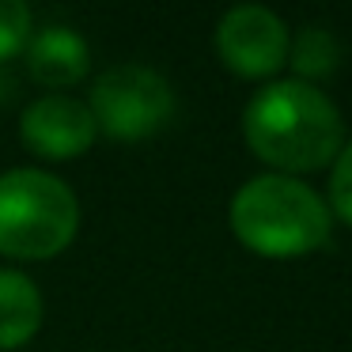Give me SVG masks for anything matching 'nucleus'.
I'll list each match as a JSON object with an SVG mask.
<instances>
[{
  "mask_svg": "<svg viewBox=\"0 0 352 352\" xmlns=\"http://www.w3.org/2000/svg\"><path fill=\"white\" fill-rule=\"evenodd\" d=\"M27 69L46 87H72L91 69V50L72 27H42L27 38Z\"/></svg>",
  "mask_w": 352,
  "mask_h": 352,
  "instance_id": "7",
  "label": "nucleus"
},
{
  "mask_svg": "<svg viewBox=\"0 0 352 352\" xmlns=\"http://www.w3.org/2000/svg\"><path fill=\"white\" fill-rule=\"evenodd\" d=\"M80 201L61 178L46 170H4L0 175V254L42 261L61 254L76 239Z\"/></svg>",
  "mask_w": 352,
  "mask_h": 352,
  "instance_id": "3",
  "label": "nucleus"
},
{
  "mask_svg": "<svg viewBox=\"0 0 352 352\" xmlns=\"http://www.w3.org/2000/svg\"><path fill=\"white\" fill-rule=\"evenodd\" d=\"M95 129L114 140H144L175 118V91L148 65H114L91 87Z\"/></svg>",
  "mask_w": 352,
  "mask_h": 352,
  "instance_id": "4",
  "label": "nucleus"
},
{
  "mask_svg": "<svg viewBox=\"0 0 352 352\" xmlns=\"http://www.w3.org/2000/svg\"><path fill=\"white\" fill-rule=\"evenodd\" d=\"M288 65L296 69V80H303V84L322 80L329 72H337V65H341V42H337V34L329 27L311 23L288 46Z\"/></svg>",
  "mask_w": 352,
  "mask_h": 352,
  "instance_id": "9",
  "label": "nucleus"
},
{
  "mask_svg": "<svg viewBox=\"0 0 352 352\" xmlns=\"http://www.w3.org/2000/svg\"><path fill=\"white\" fill-rule=\"evenodd\" d=\"M231 231L265 258H299L329 243V205L292 175H258L231 197Z\"/></svg>",
  "mask_w": 352,
  "mask_h": 352,
  "instance_id": "2",
  "label": "nucleus"
},
{
  "mask_svg": "<svg viewBox=\"0 0 352 352\" xmlns=\"http://www.w3.org/2000/svg\"><path fill=\"white\" fill-rule=\"evenodd\" d=\"M23 144L42 160H76L95 144L99 129L95 118L84 102L69 99V95H42L23 110Z\"/></svg>",
  "mask_w": 352,
  "mask_h": 352,
  "instance_id": "6",
  "label": "nucleus"
},
{
  "mask_svg": "<svg viewBox=\"0 0 352 352\" xmlns=\"http://www.w3.org/2000/svg\"><path fill=\"white\" fill-rule=\"evenodd\" d=\"M329 205L344 223H352V140L337 152L333 175H329Z\"/></svg>",
  "mask_w": 352,
  "mask_h": 352,
  "instance_id": "11",
  "label": "nucleus"
},
{
  "mask_svg": "<svg viewBox=\"0 0 352 352\" xmlns=\"http://www.w3.org/2000/svg\"><path fill=\"white\" fill-rule=\"evenodd\" d=\"M42 326V292L31 276L0 269V352L27 344Z\"/></svg>",
  "mask_w": 352,
  "mask_h": 352,
  "instance_id": "8",
  "label": "nucleus"
},
{
  "mask_svg": "<svg viewBox=\"0 0 352 352\" xmlns=\"http://www.w3.org/2000/svg\"><path fill=\"white\" fill-rule=\"evenodd\" d=\"M31 38V8L19 0H0V61L27 46Z\"/></svg>",
  "mask_w": 352,
  "mask_h": 352,
  "instance_id": "10",
  "label": "nucleus"
},
{
  "mask_svg": "<svg viewBox=\"0 0 352 352\" xmlns=\"http://www.w3.org/2000/svg\"><path fill=\"white\" fill-rule=\"evenodd\" d=\"M292 34L276 12L261 4H239L216 27V54L231 72L246 80L273 76L288 61Z\"/></svg>",
  "mask_w": 352,
  "mask_h": 352,
  "instance_id": "5",
  "label": "nucleus"
},
{
  "mask_svg": "<svg viewBox=\"0 0 352 352\" xmlns=\"http://www.w3.org/2000/svg\"><path fill=\"white\" fill-rule=\"evenodd\" d=\"M243 137L258 160L296 178L337 160L344 148V122L322 87L303 80H276L246 102Z\"/></svg>",
  "mask_w": 352,
  "mask_h": 352,
  "instance_id": "1",
  "label": "nucleus"
}]
</instances>
